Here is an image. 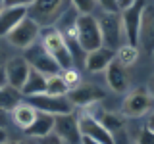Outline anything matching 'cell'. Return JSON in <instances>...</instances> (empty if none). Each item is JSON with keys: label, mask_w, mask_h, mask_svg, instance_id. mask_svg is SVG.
Returning <instances> with one entry per match:
<instances>
[{"label": "cell", "mask_w": 154, "mask_h": 144, "mask_svg": "<svg viewBox=\"0 0 154 144\" xmlns=\"http://www.w3.org/2000/svg\"><path fill=\"white\" fill-rule=\"evenodd\" d=\"M71 4L79 14H93L96 8V0H71Z\"/></svg>", "instance_id": "cell-26"}, {"label": "cell", "mask_w": 154, "mask_h": 144, "mask_svg": "<svg viewBox=\"0 0 154 144\" xmlns=\"http://www.w3.org/2000/svg\"><path fill=\"white\" fill-rule=\"evenodd\" d=\"M67 86L64 83L60 73H54V75H48L46 77V85H45V92L46 94H52V96H66L67 92Z\"/></svg>", "instance_id": "cell-23"}, {"label": "cell", "mask_w": 154, "mask_h": 144, "mask_svg": "<svg viewBox=\"0 0 154 144\" xmlns=\"http://www.w3.org/2000/svg\"><path fill=\"white\" fill-rule=\"evenodd\" d=\"M152 98L144 88H137L129 92L123 100V115L127 117H143L144 113L150 110Z\"/></svg>", "instance_id": "cell-11"}, {"label": "cell", "mask_w": 154, "mask_h": 144, "mask_svg": "<svg viewBox=\"0 0 154 144\" xmlns=\"http://www.w3.org/2000/svg\"><path fill=\"white\" fill-rule=\"evenodd\" d=\"M41 44L45 46V50L58 62L60 69L71 67V64H73V56H71V52H69V48H67V44H66L64 37H62L60 29H46V31L42 33Z\"/></svg>", "instance_id": "cell-2"}, {"label": "cell", "mask_w": 154, "mask_h": 144, "mask_svg": "<svg viewBox=\"0 0 154 144\" xmlns=\"http://www.w3.org/2000/svg\"><path fill=\"white\" fill-rule=\"evenodd\" d=\"M33 0H4L6 6H16V4H23V6H29Z\"/></svg>", "instance_id": "cell-29"}, {"label": "cell", "mask_w": 154, "mask_h": 144, "mask_svg": "<svg viewBox=\"0 0 154 144\" xmlns=\"http://www.w3.org/2000/svg\"><path fill=\"white\" fill-rule=\"evenodd\" d=\"M38 35H41V27H38V23L33 17L25 16L6 37H8V40H10L12 46L21 48V50H23V48L31 46L33 42L38 38Z\"/></svg>", "instance_id": "cell-6"}, {"label": "cell", "mask_w": 154, "mask_h": 144, "mask_svg": "<svg viewBox=\"0 0 154 144\" xmlns=\"http://www.w3.org/2000/svg\"><path fill=\"white\" fill-rule=\"evenodd\" d=\"M114 60L119 62L123 67H129L133 65L135 62L139 60V46H133V44H119L118 50L114 52Z\"/></svg>", "instance_id": "cell-22"}, {"label": "cell", "mask_w": 154, "mask_h": 144, "mask_svg": "<svg viewBox=\"0 0 154 144\" xmlns=\"http://www.w3.org/2000/svg\"><path fill=\"white\" fill-rule=\"evenodd\" d=\"M25 16H27V6H23V4L4 6L0 10V37H6Z\"/></svg>", "instance_id": "cell-16"}, {"label": "cell", "mask_w": 154, "mask_h": 144, "mask_svg": "<svg viewBox=\"0 0 154 144\" xmlns=\"http://www.w3.org/2000/svg\"><path fill=\"white\" fill-rule=\"evenodd\" d=\"M19 102H21L19 88H16V86H12L8 83L0 86V110L2 112H12Z\"/></svg>", "instance_id": "cell-21"}, {"label": "cell", "mask_w": 154, "mask_h": 144, "mask_svg": "<svg viewBox=\"0 0 154 144\" xmlns=\"http://www.w3.org/2000/svg\"><path fill=\"white\" fill-rule=\"evenodd\" d=\"M52 123H54V115L52 113L37 112L35 121L29 125L27 129H23V131H25L29 136H33V138H41V136H45L46 133L52 131Z\"/></svg>", "instance_id": "cell-18"}, {"label": "cell", "mask_w": 154, "mask_h": 144, "mask_svg": "<svg viewBox=\"0 0 154 144\" xmlns=\"http://www.w3.org/2000/svg\"><path fill=\"white\" fill-rule=\"evenodd\" d=\"M8 140V133L4 129V125H0V142H6Z\"/></svg>", "instance_id": "cell-30"}, {"label": "cell", "mask_w": 154, "mask_h": 144, "mask_svg": "<svg viewBox=\"0 0 154 144\" xmlns=\"http://www.w3.org/2000/svg\"><path fill=\"white\" fill-rule=\"evenodd\" d=\"M112 60H114V50L102 44L98 48L85 52V69L91 71V73H98V71H104L106 65Z\"/></svg>", "instance_id": "cell-13"}, {"label": "cell", "mask_w": 154, "mask_h": 144, "mask_svg": "<svg viewBox=\"0 0 154 144\" xmlns=\"http://www.w3.org/2000/svg\"><path fill=\"white\" fill-rule=\"evenodd\" d=\"M23 50H25V56H23V58L27 60V64L31 65L33 69H37L38 73H42L45 77L54 75V73H58V71H60L58 62L45 50V46H42L41 42L37 44V40H35L31 46L23 48Z\"/></svg>", "instance_id": "cell-5"}, {"label": "cell", "mask_w": 154, "mask_h": 144, "mask_svg": "<svg viewBox=\"0 0 154 144\" xmlns=\"http://www.w3.org/2000/svg\"><path fill=\"white\" fill-rule=\"evenodd\" d=\"M12 117H14V123H16L19 129H27L29 125L35 121L37 110L33 108L29 102H27V104H21V102H19L16 108L12 110Z\"/></svg>", "instance_id": "cell-20"}, {"label": "cell", "mask_w": 154, "mask_h": 144, "mask_svg": "<svg viewBox=\"0 0 154 144\" xmlns=\"http://www.w3.org/2000/svg\"><path fill=\"white\" fill-rule=\"evenodd\" d=\"M137 142H141V144H146V142H154V133L150 131V127H144L141 133H139V136H137Z\"/></svg>", "instance_id": "cell-28"}, {"label": "cell", "mask_w": 154, "mask_h": 144, "mask_svg": "<svg viewBox=\"0 0 154 144\" xmlns=\"http://www.w3.org/2000/svg\"><path fill=\"white\" fill-rule=\"evenodd\" d=\"M62 79H64V83H66L67 88H73V86H77L81 83V75L77 73V69H73V67H66Z\"/></svg>", "instance_id": "cell-25"}, {"label": "cell", "mask_w": 154, "mask_h": 144, "mask_svg": "<svg viewBox=\"0 0 154 144\" xmlns=\"http://www.w3.org/2000/svg\"><path fill=\"white\" fill-rule=\"evenodd\" d=\"M75 25V37L79 42L81 50L89 52L93 48L102 46V37H100V27L98 21L93 14H79L73 21Z\"/></svg>", "instance_id": "cell-1"}, {"label": "cell", "mask_w": 154, "mask_h": 144, "mask_svg": "<svg viewBox=\"0 0 154 144\" xmlns=\"http://www.w3.org/2000/svg\"><path fill=\"white\" fill-rule=\"evenodd\" d=\"M106 81H108L110 88L114 92H125L129 88V75H127V67H123L119 62L112 60L106 65Z\"/></svg>", "instance_id": "cell-15"}, {"label": "cell", "mask_w": 154, "mask_h": 144, "mask_svg": "<svg viewBox=\"0 0 154 144\" xmlns=\"http://www.w3.org/2000/svg\"><path fill=\"white\" fill-rule=\"evenodd\" d=\"M100 27V37H102V44L116 50L122 44L123 29H122V19L118 12H104L100 17H96Z\"/></svg>", "instance_id": "cell-4"}, {"label": "cell", "mask_w": 154, "mask_h": 144, "mask_svg": "<svg viewBox=\"0 0 154 144\" xmlns=\"http://www.w3.org/2000/svg\"><path fill=\"white\" fill-rule=\"evenodd\" d=\"M27 98H29V104L37 112H46V113H52V115L73 112V106H71V102L66 96H52V94L41 92V94H31Z\"/></svg>", "instance_id": "cell-7"}, {"label": "cell", "mask_w": 154, "mask_h": 144, "mask_svg": "<svg viewBox=\"0 0 154 144\" xmlns=\"http://www.w3.org/2000/svg\"><path fill=\"white\" fill-rule=\"evenodd\" d=\"M131 2H133V0H118V6H119V10H122V8H125V6H129Z\"/></svg>", "instance_id": "cell-31"}, {"label": "cell", "mask_w": 154, "mask_h": 144, "mask_svg": "<svg viewBox=\"0 0 154 144\" xmlns=\"http://www.w3.org/2000/svg\"><path fill=\"white\" fill-rule=\"evenodd\" d=\"M64 2L66 0H33L31 8L27 6V16L41 25L42 21H50L52 17H56L62 12Z\"/></svg>", "instance_id": "cell-12"}, {"label": "cell", "mask_w": 154, "mask_h": 144, "mask_svg": "<svg viewBox=\"0 0 154 144\" xmlns=\"http://www.w3.org/2000/svg\"><path fill=\"white\" fill-rule=\"evenodd\" d=\"M144 6H146V0H133L129 6L122 8V14H119L125 40L133 46H139V25H141V14Z\"/></svg>", "instance_id": "cell-3"}, {"label": "cell", "mask_w": 154, "mask_h": 144, "mask_svg": "<svg viewBox=\"0 0 154 144\" xmlns=\"http://www.w3.org/2000/svg\"><path fill=\"white\" fill-rule=\"evenodd\" d=\"M152 37H154V12L150 6H144L141 14V25H139V46H143L146 52H150Z\"/></svg>", "instance_id": "cell-17"}, {"label": "cell", "mask_w": 154, "mask_h": 144, "mask_svg": "<svg viewBox=\"0 0 154 144\" xmlns=\"http://www.w3.org/2000/svg\"><path fill=\"white\" fill-rule=\"evenodd\" d=\"M77 123H79V133L89 134L96 144H112L114 142V134L94 115H81L77 119Z\"/></svg>", "instance_id": "cell-10"}, {"label": "cell", "mask_w": 154, "mask_h": 144, "mask_svg": "<svg viewBox=\"0 0 154 144\" xmlns=\"http://www.w3.org/2000/svg\"><path fill=\"white\" fill-rule=\"evenodd\" d=\"M96 119H98V121L102 123L112 134L122 131V129H123V123H125L122 115H116V113H110V112H102V113H100V117H96Z\"/></svg>", "instance_id": "cell-24"}, {"label": "cell", "mask_w": 154, "mask_h": 144, "mask_svg": "<svg viewBox=\"0 0 154 144\" xmlns=\"http://www.w3.org/2000/svg\"><path fill=\"white\" fill-rule=\"evenodd\" d=\"M45 85H46V77L31 67V69H29V73H27L25 83H23L21 88H19V92H21V96L41 94V92H45Z\"/></svg>", "instance_id": "cell-19"}, {"label": "cell", "mask_w": 154, "mask_h": 144, "mask_svg": "<svg viewBox=\"0 0 154 144\" xmlns=\"http://www.w3.org/2000/svg\"><path fill=\"white\" fill-rule=\"evenodd\" d=\"M29 69H31V65L27 64L25 58H12V60H8V64L4 65L6 83L16 86V88H21V85L25 83V79H27Z\"/></svg>", "instance_id": "cell-14"}, {"label": "cell", "mask_w": 154, "mask_h": 144, "mask_svg": "<svg viewBox=\"0 0 154 144\" xmlns=\"http://www.w3.org/2000/svg\"><path fill=\"white\" fill-rule=\"evenodd\" d=\"M4 6H6V4H4V0H0V10H2Z\"/></svg>", "instance_id": "cell-33"}, {"label": "cell", "mask_w": 154, "mask_h": 144, "mask_svg": "<svg viewBox=\"0 0 154 144\" xmlns=\"http://www.w3.org/2000/svg\"><path fill=\"white\" fill-rule=\"evenodd\" d=\"M104 96L106 94L102 88H98L94 85H81V83L66 92V98L71 102V106H81V108L94 106L96 102L104 100Z\"/></svg>", "instance_id": "cell-9"}, {"label": "cell", "mask_w": 154, "mask_h": 144, "mask_svg": "<svg viewBox=\"0 0 154 144\" xmlns=\"http://www.w3.org/2000/svg\"><path fill=\"white\" fill-rule=\"evenodd\" d=\"M6 112H2V110H0V125H4L6 123V115H4Z\"/></svg>", "instance_id": "cell-32"}, {"label": "cell", "mask_w": 154, "mask_h": 144, "mask_svg": "<svg viewBox=\"0 0 154 144\" xmlns=\"http://www.w3.org/2000/svg\"><path fill=\"white\" fill-rule=\"evenodd\" d=\"M52 131L62 138V142H67V144H77L81 136L79 123H77V117L73 115V112L56 113L54 123H52Z\"/></svg>", "instance_id": "cell-8"}, {"label": "cell", "mask_w": 154, "mask_h": 144, "mask_svg": "<svg viewBox=\"0 0 154 144\" xmlns=\"http://www.w3.org/2000/svg\"><path fill=\"white\" fill-rule=\"evenodd\" d=\"M96 4H98L104 12H119L118 0H96Z\"/></svg>", "instance_id": "cell-27"}]
</instances>
